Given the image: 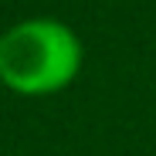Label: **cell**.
Segmentation results:
<instances>
[{
	"label": "cell",
	"mask_w": 156,
	"mask_h": 156,
	"mask_svg": "<svg viewBox=\"0 0 156 156\" xmlns=\"http://www.w3.org/2000/svg\"><path fill=\"white\" fill-rule=\"evenodd\" d=\"M78 65L82 44L58 20H27L0 37V78L24 95L65 88Z\"/></svg>",
	"instance_id": "cell-1"
}]
</instances>
